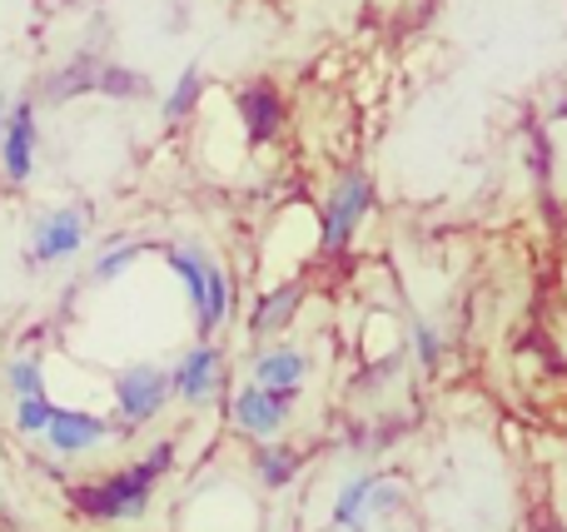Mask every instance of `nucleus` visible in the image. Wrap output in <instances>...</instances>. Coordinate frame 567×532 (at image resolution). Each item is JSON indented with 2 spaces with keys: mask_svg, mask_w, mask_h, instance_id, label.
Listing matches in <instances>:
<instances>
[{
  "mask_svg": "<svg viewBox=\"0 0 567 532\" xmlns=\"http://www.w3.org/2000/svg\"><path fill=\"white\" fill-rule=\"evenodd\" d=\"M169 468H175V444H155L140 463L120 468V473H105L100 483H80L75 493H70V503H75V513L90 518V523H135V518L150 513L155 488Z\"/></svg>",
  "mask_w": 567,
  "mask_h": 532,
  "instance_id": "f257e3e1",
  "label": "nucleus"
},
{
  "mask_svg": "<svg viewBox=\"0 0 567 532\" xmlns=\"http://www.w3.org/2000/svg\"><path fill=\"white\" fill-rule=\"evenodd\" d=\"M165 264H169V274L179 279V289H185L199 338H209L229 319V309H235V289H229L225 264H219L199 239H179V244H169Z\"/></svg>",
  "mask_w": 567,
  "mask_h": 532,
  "instance_id": "f03ea898",
  "label": "nucleus"
},
{
  "mask_svg": "<svg viewBox=\"0 0 567 532\" xmlns=\"http://www.w3.org/2000/svg\"><path fill=\"white\" fill-rule=\"evenodd\" d=\"M403 513V488L383 473H359L339 488L333 498V528L343 532H369L373 523H389Z\"/></svg>",
  "mask_w": 567,
  "mask_h": 532,
  "instance_id": "7ed1b4c3",
  "label": "nucleus"
},
{
  "mask_svg": "<svg viewBox=\"0 0 567 532\" xmlns=\"http://www.w3.org/2000/svg\"><path fill=\"white\" fill-rule=\"evenodd\" d=\"M110 394H115L120 424L145 428V424H155V418L165 414V404L175 398V388H169V368L140 358V364H125L115 378H110Z\"/></svg>",
  "mask_w": 567,
  "mask_h": 532,
  "instance_id": "20e7f679",
  "label": "nucleus"
},
{
  "mask_svg": "<svg viewBox=\"0 0 567 532\" xmlns=\"http://www.w3.org/2000/svg\"><path fill=\"white\" fill-rule=\"evenodd\" d=\"M369 209H373V179L363 175V169H349V175L329 189V199H323L319 244L329 249V254L349 249V239L359 234V225H363V215H369Z\"/></svg>",
  "mask_w": 567,
  "mask_h": 532,
  "instance_id": "39448f33",
  "label": "nucleus"
},
{
  "mask_svg": "<svg viewBox=\"0 0 567 532\" xmlns=\"http://www.w3.org/2000/svg\"><path fill=\"white\" fill-rule=\"evenodd\" d=\"M85 229H90V209L80 205H60V209H45V215L30 225V244H25V259L35 269H50V264H65L85 249Z\"/></svg>",
  "mask_w": 567,
  "mask_h": 532,
  "instance_id": "423d86ee",
  "label": "nucleus"
},
{
  "mask_svg": "<svg viewBox=\"0 0 567 532\" xmlns=\"http://www.w3.org/2000/svg\"><path fill=\"white\" fill-rule=\"evenodd\" d=\"M293 398H299V394H279V388L245 384L235 398H229V418H235L239 434H249V438H259V444H269V438H275L279 428L289 424Z\"/></svg>",
  "mask_w": 567,
  "mask_h": 532,
  "instance_id": "0eeeda50",
  "label": "nucleus"
},
{
  "mask_svg": "<svg viewBox=\"0 0 567 532\" xmlns=\"http://www.w3.org/2000/svg\"><path fill=\"white\" fill-rule=\"evenodd\" d=\"M219 384H225V354H219L209 338H199L195 348H185V358L169 368L175 398H185V404H195V408H205L209 398L219 394Z\"/></svg>",
  "mask_w": 567,
  "mask_h": 532,
  "instance_id": "6e6552de",
  "label": "nucleus"
},
{
  "mask_svg": "<svg viewBox=\"0 0 567 532\" xmlns=\"http://www.w3.org/2000/svg\"><path fill=\"white\" fill-rule=\"evenodd\" d=\"M35 149H40V125H35V100H16L0 135V175L10 185H25L35 175Z\"/></svg>",
  "mask_w": 567,
  "mask_h": 532,
  "instance_id": "1a4fd4ad",
  "label": "nucleus"
},
{
  "mask_svg": "<svg viewBox=\"0 0 567 532\" xmlns=\"http://www.w3.org/2000/svg\"><path fill=\"white\" fill-rule=\"evenodd\" d=\"M115 434V424L110 418H100V414H90V408H60L55 404V414H50V428L40 438H45L50 448H55L60 458H80V453H95L105 438Z\"/></svg>",
  "mask_w": 567,
  "mask_h": 532,
  "instance_id": "9d476101",
  "label": "nucleus"
},
{
  "mask_svg": "<svg viewBox=\"0 0 567 532\" xmlns=\"http://www.w3.org/2000/svg\"><path fill=\"white\" fill-rule=\"evenodd\" d=\"M303 378H309V354L293 344H275L255 358V378H249V384L279 388V394H299Z\"/></svg>",
  "mask_w": 567,
  "mask_h": 532,
  "instance_id": "9b49d317",
  "label": "nucleus"
},
{
  "mask_svg": "<svg viewBox=\"0 0 567 532\" xmlns=\"http://www.w3.org/2000/svg\"><path fill=\"white\" fill-rule=\"evenodd\" d=\"M299 304H303L299 284H279V289H269V294H259V304L249 309V334L255 338L284 334V328L293 324V314H299Z\"/></svg>",
  "mask_w": 567,
  "mask_h": 532,
  "instance_id": "f8f14e48",
  "label": "nucleus"
},
{
  "mask_svg": "<svg viewBox=\"0 0 567 532\" xmlns=\"http://www.w3.org/2000/svg\"><path fill=\"white\" fill-rule=\"evenodd\" d=\"M239 119H245V129H249V139H255V145L275 139V129H279V119H284L279 95H275L269 85H249V90H239Z\"/></svg>",
  "mask_w": 567,
  "mask_h": 532,
  "instance_id": "ddd939ff",
  "label": "nucleus"
},
{
  "mask_svg": "<svg viewBox=\"0 0 567 532\" xmlns=\"http://www.w3.org/2000/svg\"><path fill=\"white\" fill-rule=\"evenodd\" d=\"M100 65L105 60H95V55H75L65 70H55V75L45 80V100H70V95H90V90L100 85Z\"/></svg>",
  "mask_w": 567,
  "mask_h": 532,
  "instance_id": "4468645a",
  "label": "nucleus"
},
{
  "mask_svg": "<svg viewBox=\"0 0 567 532\" xmlns=\"http://www.w3.org/2000/svg\"><path fill=\"white\" fill-rule=\"evenodd\" d=\"M255 473H259V483L265 488H289L293 473H299V453L269 438V444L255 448Z\"/></svg>",
  "mask_w": 567,
  "mask_h": 532,
  "instance_id": "2eb2a0df",
  "label": "nucleus"
},
{
  "mask_svg": "<svg viewBox=\"0 0 567 532\" xmlns=\"http://www.w3.org/2000/svg\"><path fill=\"white\" fill-rule=\"evenodd\" d=\"M6 388L16 398H35V394H45V358L40 354H16L6 364Z\"/></svg>",
  "mask_w": 567,
  "mask_h": 532,
  "instance_id": "dca6fc26",
  "label": "nucleus"
},
{
  "mask_svg": "<svg viewBox=\"0 0 567 532\" xmlns=\"http://www.w3.org/2000/svg\"><path fill=\"white\" fill-rule=\"evenodd\" d=\"M140 254H145V244H135V239H120L115 249H105V254L95 259V269H90V284H115V279H125L130 269L140 264Z\"/></svg>",
  "mask_w": 567,
  "mask_h": 532,
  "instance_id": "f3484780",
  "label": "nucleus"
},
{
  "mask_svg": "<svg viewBox=\"0 0 567 532\" xmlns=\"http://www.w3.org/2000/svg\"><path fill=\"white\" fill-rule=\"evenodd\" d=\"M199 90H205V75H199V65H189L185 75L175 80V90L165 95V119H169V125H179V119L199 105Z\"/></svg>",
  "mask_w": 567,
  "mask_h": 532,
  "instance_id": "a211bd4d",
  "label": "nucleus"
},
{
  "mask_svg": "<svg viewBox=\"0 0 567 532\" xmlns=\"http://www.w3.org/2000/svg\"><path fill=\"white\" fill-rule=\"evenodd\" d=\"M95 95H120V100H140L150 95L145 75H135V70H120V65H100V85Z\"/></svg>",
  "mask_w": 567,
  "mask_h": 532,
  "instance_id": "6ab92c4d",
  "label": "nucleus"
},
{
  "mask_svg": "<svg viewBox=\"0 0 567 532\" xmlns=\"http://www.w3.org/2000/svg\"><path fill=\"white\" fill-rule=\"evenodd\" d=\"M50 414H55V404H50V394H35V398H16V428L25 438H40L50 428Z\"/></svg>",
  "mask_w": 567,
  "mask_h": 532,
  "instance_id": "aec40b11",
  "label": "nucleus"
},
{
  "mask_svg": "<svg viewBox=\"0 0 567 532\" xmlns=\"http://www.w3.org/2000/svg\"><path fill=\"white\" fill-rule=\"evenodd\" d=\"M413 344H419V358H423V364H429V368L443 358V338L433 334V328L423 324V319H419V324H413Z\"/></svg>",
  "mask_w": 567,
  "mask_h": 532,
  "instance_id": "412c9836",
  "label": "nucleus"
},
{
  "mask_svg": "<svg viewBox=\"0 0 567 532\" xmlns=\"http://www.w3.org/2000/svg\"><path fill=\"white\" fill-rule=\"evenodd\" d=\"M10 105H16V100H10V95H0V135H6V119H10Z\"/></svg>",
  "mask_w": 567,
  "mask_h": 532,
  "instance_id": "4be33fe9",
  "label": "nucleus"
}]
</instances>
